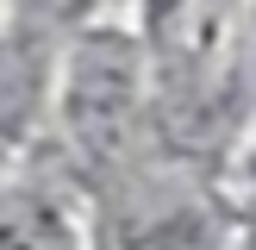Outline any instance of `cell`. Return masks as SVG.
<instances>
[{
    "label": "cell",
    "mask_w": 256,
    "mask_h": 250,
    "mask_svg": "<svg viewBox=\"0 0 256 250\" xmlns=\"http://www.w3.org/2000/svg\"><path fill=\"white\" fill-rule=\"evenodd\" d=\"M250 250H256V238H250Z\"/></svg>",
    "instance_id": "cell-2"
},
{
    "label": "cell",
    "mask_w": 256,
    "mask_h": 250,
    "mask_svg": "<svg viewBox=\"0 0 256 250\" xmlns=\"http://www.w3.org/2000/svg\"><path fill=\"white\" fill-rule=\"evenodd\" d=\"M138 119V50L132 38L100 32L82 38L69 62V125L88 156H112Z\"/></svg>",
    "instance_id": "cell-1"
}]
</instances>
